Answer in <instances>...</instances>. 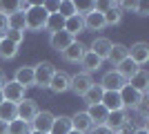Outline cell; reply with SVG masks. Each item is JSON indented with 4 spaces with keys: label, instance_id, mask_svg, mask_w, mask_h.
Masks as SVG:
<instances>
[{
    "label": "cell",
    "instance_id": "4316f807",
    "mask_svg": "<svg viewBox=\"0 0 149 134\" xmlns=\"http://www.w3.org/2000/svg\"><path fill=\"white\" fill-rule=\"evenodd\" d=\"M138 69H140V67H138V65L134 63V60H131L129 56H127V58L123 60V63H120L118 67H116V72H118V74H120V76L125 78V81H129V78L134 76V74H136Z\"/></svg>",
    "mask_w": 149,
    "mask_h": 134
},
{
    "label": "cell",
    "instance_id": "7c38bea8",
    "mask_svg": "<svg viewBox=\"0 0 149 134\" xmlns=\"http://www.w3.org/2000/svg\"><path fill=\"white\" fill-rule=\"evenodd\" d=\"M105 125L111 130V132H118V130L127 128V109H116V112H109V114H107Z\"/></svg>",
    "mask_w": 149,
    "mask_h": 134
},
{
    "label": "cell",
    "instance_id": "7a4b0ae2",
    "mask_svg": "<svg viewBox=\"0 0 149 134\" xmlns=\"http://www.w3.org/2000/svg\"><path fill=\"white\" fill-rule=\"evenodd\" d=\"M54 72H56V67H54V63H49V60H42V63L33 65V85L40 89L49 87V81L51 76H54Z\"/></svg>",
    "mask_w": 149,
    "mask_h": 134
},
{
    "label": "cell",
    "instance_id": "d6986e66",
    "mask_svg": "<svg viewBox=\"0 0 149 134\" xmlns=\"http://www.w3.org/2000/svg\"><path fill=\"white\" fill-rule=\"evenodd\" d=\"M82 20H85V29H89V32H100V29H105V18H102V13L96 11V9H93L91 13H87Z\"/></svg>",
    "mask_w": 149,
    "mask_h": 134
},
{
    "label": "cell",
    "instance_id": "ffe728a7",
    "mask_svg": "<svg viewBox=\"0 0 149 134\" xmlns=\"http://www.w3.org/2000/svg\"><path fill=\"white\" fill-rule=\"evenodd\" d=\"M102 105H105L107 112H116V109H125L123 101H120V92H105L102 94Z\"/></svg>",
    "mask_w": 149,
    "mask_h": 134
},
{
    "label": "cell",
    "instance_id": "83f0119b",
    "mask_svg": "<svg viewBox=\"0 0 149 134\" xmlns=\"http://www.w3.org/2000/svg\"><path fill=\"white\" fill-rule=\"evenodd\" d=\"M102 94H105V89L100 87V85L93 83L91 87L87 89V94L82 96V98H85V103H87V107H89V105H98V103L102 101Z\"/></svg>",
    "mask_w": 149,
    "mask_h": 134
},
{
    "label": "cell",
    "instance_id": "5b68a950",
    "mask_svg": "<svg viewBox=\"0 0 149 134\" xmlns=\"http://www.w3.org/2000/svg\"><path fill=\"white\" fill-rule=\"evenodd\" d=\"M0 89H2V98H5L7 103H13V105H18V103L25 98V92H27V89L22 87V85H18L16 81H7Z\"/></svg>",
    "mask_w": 149,
    "mask_h": 134
},
{
    "label": "cell",
    "instance_id": "d590c367",
    "mask_svg": "<svg viewBox=\"0 0 149 134\" xmlns=\"http://www.w3.org/2000/svg\"><path fill=\"white\" fill-rule=\"evenodd\" d=\"M89 134H113V132L107 128V125H93V128L89 130Z\"/></svg>",
    "mask_w": 149,
    "mask_h": 134
},
{
    "label": "cell",
    "instance_id": "8fae6325",
    "mask_svg": "<svg viewBox=\"0 0 149 134\" xmlns=\"http://www.w3.org/2000/svg\"><path fill=\"white\" fill-rule=\"evenodd\" d=\"M127 85H129V87H134L136 92H140L143 96H147V89H149V74H147V69H143V67H140V69H138L136 74L127 81Z\"/></svg>",
    "mask_w": 149,
    "mask_h": 134
},
{
    "label": "cell",
    "instance_id": "8992f818",
    "mask_svg": "<svg viewBox=\"0 0 149 134\" xmlns=\"http://www.w3.org/2000/svg\"><path fill=\"white\" fill-rule=\"evenodd\" d=\"M98 85L105 89V92H120V89L127 85V81H125L116 69H111V72H105V76H102V81H100Z\"/></svg>",
    "mask_w": 149,
    "mask_h": 134
},
{
    "label": "cell",
    "instance_id": "484cf974",
    "mask_svg": "<svg viewBox=\"0 0 149 134\" xmlns=\"http://www.w3.org/2000/svg\"><path fill=\"white\" fill-rule=\"evenodd\" d=\"M65 32H69L71 36H78V34L85 32V20L80 18V16H71V18L65 20Z\"/></svg>",
    "mask_w": 149,
    "mask_h": 134
},
{
    "label": "cell",
    "instance_id": "d4e9b609",
    "mask_svg": "<svg viewBox=\"0 0 149 134\" xmlns=\"http://www.w3.org/2000/svg\"><path fill=\"white\" fill-rule=\"evenodd\" d=\"M102 18H105V27H113V25H118L120 20H123V9L118 7V2H113L111 9H107V11L102 13Z\"/></svg>",
    "mask_w": 149,
    "mask_h": 134
},
{
    "label": "cell",
    "instance_id": "e575fe53",
    "mask_svg": "<svg viewBox=\"0 0 149 134\" xmlns=\"http://www.w3.org/2000/svg\"><path fill=\"white\" fill-rule=\"evenodd\" d=\"M134 11H136L138 16H147V13H149V5H145V2H136V5H134Z\"/></svg>",
    "mask_w": 149,
    "mask_h": 134
},
{
    "label": "cell",
    "instance_id": "3957f363",
    "mask_svg": "<svg viewBox=\"0 0 149 134\" xmlns=\"http://www.w3.org/2000/svg\"><path fill=\"white\" fill-rule=\"evenodd\" d=\"M38 112H40V109H38V103L33 101V98H27V96L16 105V119L25 121L27 125H31V121L36 119Z\"/></svg>",
    "mask_w": 149,
    "mask_h": 134
},
{
    "label": "cell",
    "instance_id": "8d00e7d4",
    "mask_svg": "<svg viewBox=\"0 0 149 134\" xmlns=\"http://www.w3.org/2000/svg\"><path fill=\"white\" fill-rule=\"evenodd\" d=\"M5 34H7V16L0 11V38H2Z\"/></svg>",
    "mask_w": 149,
    "mask_h": 134
},
{
    "label": "cell",
    "instance_id": "ab89813d",
    "mask_svg": "<svg viewBox=\"0 0 149 134\" xmlns=\"http://www.w3.org/2000/svg\"><path fill=\"white\" fill-rule=\"evenodd\" d=\"M131 134H149V130H134Z\"/></svg>",
    "mask_w": 149,
    "mask_h": 134
},
{
    "label": "cell",
    "instance_id": "2e32d148",
    "mask_svg": "<svg viewBox=\"0 0 149 134\" xmlns=\"http://www.w3.org/2000/svg\"><path fill=\"white\" fill-rule=\"evenodd\" d=\"M91 128H93V123L87 116V112H76L71 116V130H76V132H80V134H89Z\"/></svg>",
    "mask_w": 149,
    "mask_h": 134
},
{
    "label": "cell",
    "instance_id": "b9f144b4",
    "mask_svg": "<svg viewBox=\"0 0 149 134\" xmlns=\"http://www.w3.org/2000/svg\"><path fill=\"white\" fill-rule=\"evenodd\" d=\"M27 134H45V132H36V130H29Z\"/></svg>",
    "mask_w": 149,
    "mask_h": 134
},
{
    "label": "cell",
    "instance_id": "74e56055",
    "mask_svg": "<svg viewBox=\"0 0 149 134\" xmlns=\"http://www.w3.org/2000/svg\"><path fill=\"white\" fill-rule=\"evenodd\" d=\"M5 83H7V74L2 72V67H0V87H2Z\"/></svg>",
    "mask_w": 149,
    "mask_h": 134
},
{
    "label": "cell",
    "instance_id": "cb8c5ba5",
    "mask_svg": "<svg viewBox=\"0 0 149 134\" xmlns=\"http://www.w3.org/2000/svg\"><path fill=\"white\" fill-rule=\"evenodd\" d=\"M80 65L85 67V74H93V72H98L100 67H102V60H100L98 56H93L91 51H85V56H82V60H80Z\"/></svg>",
    "mask_w": 149,
    "mask_h": 134
},
{
    "label": "cell",
    "instance_id": "f35d334b",
    "mask_svg": "<svg viewBox=\"0 0 149 134\" xmlns=\"http://www.w3.org/2000/svg\"><path fill=\"white\" fill-rule=\"evenodd\" d=\"M0 134H7V123L0 121Z\"/></svg>",
    "mask_w": 149,
    "mask_h": 134
},
{
    "label": "cell",
    "instance_id": "277c9868",
    "mask_svg": "<svg viewBox=\"0 0 149 134\" xmlns=\"http://www.w3.org/2000/svg\"><path fill=\"white\" fill-rule=\"evenodd\" d=\"M91 85H93L91 74H85V72H80V74L69 76V89H71L76 96H85V94H87V89L91 87Z\"/></svg>",
    "mask_w": 149,
    "mask_h": 134
},
{
    "label": "cell",
    "instance_id": "d6a6232c",
    "mask_svg": "<svg viewBox=\"0 0 149 134\" xmlns=\"http://www.w3.org/2000/svg\"><path fill=\"white\" fill-rule=\"evenodd\" d=\"M58 16H62L65 20L71 18V16H76V7H74V2H71V0H62L60 5H58Z\"/></svg>",
    "mask_w": 149,
    "mask_h": 134
},
{
    "label": "cell",
    "instance_id": "6da1fadb",
    "mask_svg": "<svg viewBox=\"0 0 149 134\" xmlns=\"http://www.w3.org/2000/svg\"><path fill=\"white\" fill-rule=\"evenodd\" d=\"M47 18H49V13L42 9V5H31L25 11L27 32H42V29H47Z\"/></svg>",
    "mask_w": 149,
    "mask_h": 134
},
{
    "label": "cell",
    "instance_id": "5bb4252c",
    "mask_svg": "<svg viewBox=\"0 0 149 134\" xmlns=\"http://www.w3.org/2000/svg\"><path fill=\"white\" fill-rule=\"evenodd\" d=\"M31 125H33V130H36V132L49 134L51 125H54V114H51V112H47V109H42V112H38V114H36V119L31 121Z\"/></svg>",
    "mask_w": 149,
    "mask_h": 134
},
{
    "label": "cell",
    "instance_id": "f1b7e54d",
    "mask_svg": "<svg viewBox=\"0 0 149 134\" xmlns=\"http://www.w3.org/2000/svg\"><path fill=\"white\" fill-rule=\"evenodd\" d=\"M16 56H18V45H13L7 38H2L0 40V58H2V60H11V58H16Z\"/></svg>",
    "mask_w": 149,
    "mask_h": 134
},
{
    "label": "cell",
    "instance_id": "1f68e13d",
    "mask_svg": "<svg viewBox=\"0 0 149 134\" xmlns=\"http://www.w3.org/2000/svg\"><path fill=\"white\" fill-rule=\"evenodd\" d=\"M47 29H49L51 34L65 29V18H62V16H58V13H51L49 18H47Z\"/></svg>",
    "mask_w": 149,
    "mask_h": 134
},
{
    "label": "cell",
    "instance_id": "f6af8a7d",
    "mask_svg": "<svg viewBox=\"0 0 149 134\" xmlns=\"http://www.w3.org/2000/svg\"><path fill=\"white\" fill-rule=\"evenodd\" d=\"M0 40H2V38H0Z\"/></svg>",
    "mask_w": 149,
    "mask_h": 134
},
{
    "label": "cell",
    "instance_id": "9c48e42d",
    "mask_svg": "<svg viewBox=\"0 0 149 134\" xmlns=\"http://www.w3.org/2000/svg\"><path fill=\"white\" fill-rule=\"evenodd\" d=\"M71 43H76V38L71 36L69 32H65V29H60V32H54L49 36V45H51V49H56V51H65Z\"/></svg>",
    "mask_w": 149,
    "mask_h": 134
},
{
    "label": "cell",
    "instance_id": "e0dca14e",
    "mask_svg": "<svg viewBox=\"0 0 149 134\" xmlns=\"http://www.w3.org/2000/svg\"><path fill=\"white\" fill-rule=\"evenodd\" d=\"M13 81L18 85H22V87H33V67H29V65H22V67H18L16 69V76H13Z\"/></svg>",
    "mask_w": 149,
    "mask_h": 134
},
{
    "label": "cell",
    "instance_id": "44dd1931",
    "mask_svg": "<svg viewBox=\"0 0 149 134\" xmlns=\"http://www.w3.org/2000/svg\"><path fill=\"white\" fill-rule=\"evenodd\" d=\"M7 29H13V32H27V20H25V13L20 11H13L7 16Z\"/></svg>",
    "mask_w": 149,
    "mask_h": 134
},
{
    "label": "cell",
    "instance_id": "f546056e",
    "mask_svg": "<svg viewBox=\"0 0 149 134\" xmlns=\"http://www.w3.org/2000/svg\"><path fill=\"white\" fill-rule=\"evenodd\" d=\"M13 119H16V105H13V103L2 101V103H0V121L11 123Z\"/></svg>",
    "mask_w": 149,
    "mask_h": 134
},
{
    "label": "cell",
    "instance_id": "ac0fdd59",
    "mask_svg": "<svg viewBox=\"0 0 149 134\" xmlns=\"http://www.w3.org/2000/svg\"><path fill=\"white\" fill-rule=\"evenodd\" d=\"M85 112H87V116L91 119V123H93V125H105L107 114H109V112L105 109V105H102V103H98V105H89V107L85 109Z\"/></svg>",
    "mask_w": 149,
    "mask_h": 134
},
{
    "label": "cell",
    "instance_id": "ee69618b",
    "mask_svg": "<svg viewBox=\"0 0 149 134\" xmlns=\"http://www.w3.org/2000/svg\"><path fill=\"white\" fill-rule=\"evenodd\" d=\"M69 134H80V132H76V130H71V132H69Z\"/></svg>",
    "mask_w": 149,
    "mask_h": 134
},
{
    "label": "cell",
    "instance_id": "30bf717a",
    "mask_svg": "<svg viewBox=\"0 0 149 134\" xmlns=\"http://www.w3.org/2000/svg\"><path fill=\"white\" fill-rule=\"evenodd\" d=\"M47 89H51L54 94H65V92H69V74H67V72H58L56 69Z\"/></svg>",
    "mask_w": 149,
    "mask_h": 134
},
{
    "label": "cell",
    "instance_id": "ba28073f",
    "mask_svg": "<svg viewBox=\"0 0 149 134\" xmlns=\"http://www.w3.org/2000/svg\"><path fill=\"white\" fill-rule=\"evenodd\" d=\"M127 51H129V58L138 67L149 63V45L147 43H134L131 47H127Z\"/></svg>",
    "mask_w": 149,
    "mask_h": 134
},
{
    "label": "cell",
    "instance_id": "7402d4cb",
    "mask_svg": "<svg viewBox=\"0 0 149 134\" xmlns=\"http://www.w3.org/2000/svg\"><path fill=\"white\" fill-rule=\"evenodd\" d=\"M71 132V116H54V125L49 134H69Z\"/></svg>",
    "mask_w": 149,
    "mask_h": 134
},
{
    "label": "cell",
    "instance_id": "4dcf8cb0",
    "mask_svg": "<svg viewBox=\"0 0 149 134\" xmlns=\"http://www.w3.org/2000/svg\"><path fill=\"white\" fill-rule=\"evenodd\" d=\"M29 132V125L20 119H13L11 123H7V134H27Z\"/></svg>",
    "mask_w": 149,
    "mask_h": 134
},
{
    "label": "cell",
    "instance_id": "836d02e7",
    "mask_svg": "<svg viewBox=\"0 0 149 134\" xmlns=\"http://www.w3.org/2000/svg\"><path fill=\"white\" fill-rule=\"evenodd\" d=\"M2 38H7L9 43H13V45H18V47H20V43H22V38H25V34H22V32H13V29H7V34L2 36Z\"/></svg>",
    "mask_w": 149,
    "mask_h": 134
},
{
    "label": "cell",
    "instance_id": "9a60e30c",
    "mask_svg": "<svg viewBox=\"0 0 149 134\" xmlns=\"http://www.w3.org/2000/svg\"><path fill=\"white\" fill-rule=\"evenodd\" d=\"M85 51H87V45H82V43H71L67 47V49L62 51V58L67 60V63H80L82 56H85Z\"/></svg>",
    "mask_w": 149,
    "mask_h": 134
},
{
    "label": "cell",
    "instance_id": "7bdbcfd3",
    "mask_svg": "<svg viewBox=\"0 0 149 134\" xmlns=\"http://www.w3.org/2000/svg\"><path fill=\"white\" fill-rule=\"evenodd\" d=\"M2 101H5V98H2V89H0V103H2Z\"/></svg>",
    "mask_w": 149,
    "mask_h": 134
},
{
    "label": "cell",
    "instance_id": "603a6c76",
    "mask_svg": "<svg viewBox=\"0 0 149 134\" xmlns=\"http://www.w3.org/2000/svg\"><path fill=\"white\" fill-rule=\"evenodd\" d=\"M127 56H129L127 47H125V45H120V43H113V45H111V51H109V58H107V60H109L113 67H118V65L123 63Z\"/></svg>",
    "mask_w": 149,
    "mask_h": 134
},
{
    "label": "cell",
    "instance_id": "52a82bcc",
    "mask_svg": "<svg viewBox=\"0 0 149 134\" xmlns=\"http://www.w3.org/2000/svg\"><path fill=\"white\" fill-rule=\"evenodd\" d=\"M143 98H145V96L140 94V92H136L134 87H129V85H125V87L120 89V101H123V107L127 109V112L138 109V105H140Z\"/></svg>",
    "mask_w": 149,
    "mask_h": 134
},
{
    "label": "cell",
    "instance_id": "60d3db41",
    "mask_svg": "<svg viewBox=\"0 0 149 134\" xmlns=\"http://www.w3.org/2000/svg\"><path fill=\"white\" fill-rule=\"evenodd\" d=\"M113 134H131V132L127 128H123V130H118V132H113Z\"/></svg>",
    "mask_w": 149,
    "mask_h": 134
},
{
    "label": "cell",
    "instance_id": "4fadbf2b",
    "mask_svg": "<svg viewBox=\"0 0 149 134\" xmlns=\"http://www.w3.org/2000/svg\"><path fill=\"white\" fill-rule=\"evenodd\" d=\"M111 40L109 38H93V43H91V47H89V51H91L93 56H98L100 60H107L109 58V51H111Z\"/></svg>",
    "mask_w": 149,
    "mask_h": 134
}]
</instances>
